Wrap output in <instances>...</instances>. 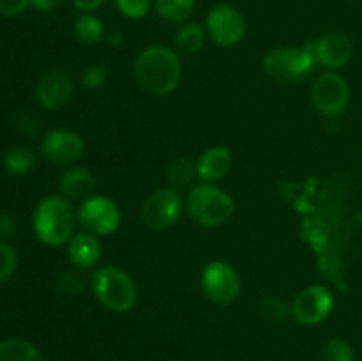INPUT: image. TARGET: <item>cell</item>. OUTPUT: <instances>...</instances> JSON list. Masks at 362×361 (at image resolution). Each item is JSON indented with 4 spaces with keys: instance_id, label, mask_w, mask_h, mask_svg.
Returning <instances> with one entry per match:
<instances>
[{
    "instance_id": "cell-1",
    "label": "cell",
    "mask_w": 362,
    "mask_h": 361,
    "mask_svg": "<svg viewBox=\"0 0 362 361\" xmlns=\"http://www.w3.org/2000/svg\"><path fill=\"white\" fill-rule=\"evenodd\" d=\"M133 73L141 91L163 98L179 87L182 64L173 50L166 46H148L134 60Z\"/></svg>"
},
{
    "instance_id": "cell-2",
    "label": "cell",
    "mask_w": 362,
    "mask_h": 361,
    "mask_svg": "<svg viewBox=\"0 0 362 361\" xmlns=\"http://www.w3.org/2000/svg\"><path fill=\"white\" fill-rule=\"evenodd\" d=\"M34 232L41 243L60 246L69 243L74 234L76 216L69 200L62 195H48L34 211Z\"/></svg>"
},
{
    "instance_id": "cell-3",
    "label": "cell",
    "mask_w": 362,
    "mask_h": 361,
    "mask_svg": "<svg viewBox=\"0 0 362 361\" xmlns=\"http://www.w3.org/2000/svg\"><path fill=\"white\" fill-rule=\"evenodd\" d=\"M186 209L191 218L202 227L216 229L228 222L235 212L233 198L212 183L194 186L186 198Z\"/></svg>"
},
{
    "instance_id": "cell-4",
    "label": "cell",
    "mask_w": 362,
    "mask_h": 361,
    "mask_svg": "<svg viewBox=\"0 0 362 361\" xmlns=\"http://www.w3.org/2000/svg\"><path fill=\"white\" fill-rule=\"evenodd\" d=\"M92 292L95 299L108 310L122 314L134 306L138 297L133 278L117 265H103L92 275Z\"/></svg>"
},
{
    "instance_id": "cell-5",
    "label": "cell",
    "mask_w": 362,
    "mask_h": 361,
    "mask_svg": "<svg viewBox=\"0 0 362 361\" xmlns=\"http://www.w3.org/2000/svg\"><path fill=\"white\" fill-rule=\"evenodd\" d=\"M317 55H315V41L299 48H274L265 55L264 71L269 78L283 84L290 81H300L313 73L317 66Z\"/></svg>"
},
{
    "instance_id": "cell-6",
    "label": "cell",
    "mask_w": 362,
    "mask_h": 361,
    "mask_svg": "<svg viewBox=\"0 0 362 361\" xmlns=\"http://www.w3.org/2000/svg\"><path fill=\"white\" fill-rule=\"evenodd\" d=\"M184 202L179 190L172 186L152 191L140 207V219L147 229L166 230L182 216Z\"/></svg>"
},
{
    "instance_id": "cell-7",
    "label": "cell",
    "mask_w": 362,
    "mask_h": 361,
    "mask_svg": "<svg viewBox=\"0 0 362 361\" xmlns=\"http://www.w3.org/2000/svg\"><path fill=\"white\" fill-rule=\"evenodd\" d=\"M202 292L211 303L230 304L240 294V276L230 264L221 260L209 262L200 276Z\"/></svg>"
},
{
    "instance_id": "cell-8",
    "label": "cell",
    "mask_w": 362,
    "mask_h": 361,
    "mask_svg": "<svg viewBox=\"0 0 362 361\" xmlns=\"http://www.w3.org/2000/svg\"><path fill=\"white\" fill-rule=\"evenodd\" d=\"M311 101L322 115H341L350 103L349 81L336 71L320 74L311 87Z\"/></svg>"
},
{
    "instance_id": "cell-9",
    "label": "cell",
    "mask_w": 362,
    "mask_h": 361,
    "mask_svg": "<svg viewBox=\"0 0 362 361\" xmlns=\"http://www.w3.org/2000/svg\"><path fill=\"white\" fill-rule=\"evenodd\" d=\"M120 209L112 198L103 195H92L81 202L78 209V222L87 232L94 236H112L120 227Z\"/></svg>"
},
{
    "instance_id": "cell-10",
    "label": "cell",
    "mask_w": 362,
    "mask_h": 361,
    "mask_svg": "<svg viewBox=\"0 0 362 361\" xmlns=\"http://www.w3.org/2000/svg\"><path fill=\"white\" fill-rule=\"evenodd\" d=\"M334 296L324 285L306 287L292 303V317L303 326H317L331 315Z\"/></svg>"
},
{
    "instance_id": "cell-11",
    "label": "cell",
    "mask_w": 362,
    "mask_h": 361,
    "mask_svg": "<svg viewBox=\"0 0 362 361\" xmlns=\"http://www.w3.org/2000/svg\"><path fill=\"white\" fill-rule=\"evenodd\" d=\"M207 34L219 46H235L246 34L243 14L232 6H218L207 14Z\"/></svg>"
},
{
    "instance_id": "cell-12",
    "label": "cell",
    "mask_w": 362,
    "mask_h": 361,
    "mask_svg": "<svg viewBox=\"0 0 362 361\" xmlns=\"http://www.w3.org/2000/svg\"><path fill=\"white\" fill-rule=\"evenodd\" d=\"M34 96L41 108L49 110V112L60 110L69 103L71 96H73V80L62 69L48 71L39 78Z\"/></svg>"
},
{
    "instance_id": "cell-13",
    "label": "cell",
    "mask_w": 362,
    "mask_h": 361,
    "mask_svg": "<svg viewBox=\"0 0 362 361\" xmlns=\"http://www.w3.org/2000/svg\"><path fill=\"white\" fill-rule=\"evenodd\" d=\"M42 156L55 165H71L83 156L85 142L71 130H53L42 140Z\"/></svg>"
},
{
    "instance_id": "cell-14",
    "label": "cell",
    "mask_w": 362,
    "mask_h": 361,
    "mask_svg": "<svg viewBox=\"0 0 362 361\" xmlns=\"http://www.w3.org/2000/svg\"><path fill=\"white\" fill-rule=\"evenodd\" d=\"M317 62L327 69L334 71L345 67L354 57V42L350 35L343 32H329L315 41Z\"/></svg>"
},
{
    "instance_id": "cell-15",
    "label": "cell",
    "mask_w": 362,
    "mask_h": 361,
    "mask_svg": "<svg viewBox=\"0 0 362 361\" xmlns=\"http://www.w3.org/2000/svg\"><path fill=\"white\" fill-rule=\"evenodd\" d=\"M98 186L95 176L85 166H73L67 168L60 177V193L67 200H87L92 197Z\"/></svg>"
},
{
    "instance_id": "cell-16",
    "label": "cell",
    "mask_w": 362,
    "mask_h": 361,
    "mask_svg": "<svg viewBox=\"0 0 362 361\" xmlns=\"http://www.w3.org/2000/svg\"><path fill=\"white\" fill-rule=\"evenodd\" d=\"M230 168H232V154L228 149L219 147V145L207 149L197 161L198 177L204 183H216L223 179L230 172Z\"/></svg>"
},
{
    "instance_id": "cell-17",
    "label": "cell",
    "mask_w": 362,
    "mask_h": 361,
    "mask_svg": "<svg viewBox=\"0 0 362 361\" xmlns=\"http://www.w3.org/2000/svg\"><path fill=\"white\" fill-rule=\"evenodd\" d=\"M67 255L76 268L90 269L101 258V243L90 232L76 234L67 243Z\"/></svg>"
},
{
    "instance_id": "cell-18",
    "label": "cell",
    "mask_w": 362,
    "mask_h": 361,
    "mask_svg": "<svg viewBox=\"0 0 362 361\" xmlns=\"http://www.w3.org/2000/svg\"><path fill=\"white\" fill-rule=\"evenodd\" d=\"M0 361H42L34 343L23 338H7L0 342Z\"/></svg>"
},
{
    "instance_id": "cell-19",
    "label": "cell",
    "mask_w": 362,
    "mask_h": 361,
    "mask_svg": "<svg viewBox=\"0 0 362 361\" xmlns=\"http://www.w3.org/2000/svg\"><path fill=\"white\" fill-rule=\"evenodd\" d=\"M197 176V163L191 158H186V156L173 158L172 161L168 163V166H166V179H168L170 186L175 188V190L189 186Z\"/></svg>"
},
{
    "instance_id": "cell-20",
    "label": "cell",
    "mask_w": 362,
    "mask_h": 361,
    "mask_svg": "<svg viewBox=\"0 0 362 361\" xmlns=\"http://www.w3.org/2000/svg\"><path fill=\"white\" fill-rule=\"evenodd\" d=\"M35 166V154L32 149L23 147V145H16L11 147L4 156V168L11 173V176H25L30 172Z\"/></svg>"
},
{
    "instance_id": "cell-21",
    "label": "cell",
    "mask_w": 362,
    "mask_h": 361,
    "mask_svg": "<svg viewBox=\"0 0 362 361\" xmlns=\"http://www.w3.org/2000/svg\"><path fill=\"white\" fill-rule=\"evenodd\" d=\"M205 39H207V34H205V30L200 27V25L187 23V25H182V27L177 30L175 46L179 52L197 53L204 48Z\"/></svg>"
},
{
    "instance_id": "cell-22",
    "label": "cell",
    "mask_w": 362,
    "mask_h": 361,
    "mask_svg": "<svg viewBox=\"0 0 362 361\" xmlns=\"http://www.w3.org/2000/svg\"><path fill=\"white\" fill-rule=\"evenodd\" d=\"M194 0H156V11L170 23H182L191 16Z\"/></svg>"
},
{
    "instance_id": "cell-23",
    "label": "cell",
    "mask_w": 362,
    "mask_h": 361,
    "mask_svg": "<svg viewBox=\"0 0 362 361\" xmlns=\"http://www.w3.org/2000/svg\"><path fill=\"white\" fill-rule=\"evenodd\" d=\"M103 34H105L103 21L95 18L94 14L85 13L74 21V35L83 45H95V42L101 41Z\"/></svg>"
},
{
    "instance_id": "cell-24",
    "label": "cell",
    "mask_w": 362,
    "mask_h": 361,
    "mask_svg": "<svg viewBox=\"0 0 362 361\" xmlns=\"http://www.w3.org/2000/svg\"><path fill=\"white\" fill-rule=\"evenodd\" d=\"M260 315L271 324H283L292 317V304L278 296H265L260 301Z\"/></svg>"
},
{
    "instance_id": "cell-25",
    "label": "cell",
    "mask_w": 362,
    "mask_h": 361,
    "mask_svg": "<svg viewBox=\"0 0 362 361\" xmlns=\"http://www.w3.org/2000/svg\"><path fill=\"white\" fill-rule=\"evenodd\" d=\"M320 361H356V354L346 340L331 338L322 347Z\"/></svg>"
},
{
    "instance_id": "cell-26",
    "label": "cell",
    "mask_w": 362,
    "mask_h": 361,
    "mask_svg": "<svg viewBox=\"0 0 362 361\" xmlns=\"http://www.w3.org/2000/svg\"><path fill=\"white\" fill-rule=\"evenodd\" d=\"M117 11L129 20H140L147 16L152 7V0H113Z\"/></svg>"
},
{
    "instance_id": "cell-27",
    "label": "cell",
    "mask_w": 362,
    "mask_h": 361,
    "mask_svg": "<svg viewBox=\"0 0 362 361\" xmlns=\"http://www.w3.org/2000/svg\"><path fill=\"white\" fill-rule=\"evenodd\" d=\"M18 268V253L14 246L0 243V283L7 282Z\"/></svg>"
},
{
    "instance_id": "cell-28",
    "label": "cell",
    "mask_w": 362,
    "mask_h": 361,
    "mask_svg": "<svg viewBox=\"0 0 362 361\" xmlns=\"http://www.w3.org/2000/svg\"><path fill=\"white\" fill-rule=\"evenodd\" d=\"M59 285L67 296H78L85 290V276L78 271H66L60 276Z\"/></svg>"
},
{
    "instance_id": "cell-29",
    "label": "cell",
    "mask_w": 362,
    "mask_h": 361,
    "mask_svg": "<svg viewBox=\"0 0 362 361\" xmlns=\"http://www.w3.org/2000/svg\"><path fill=\"white\" fill-rule=\"evenodd\" d=\"M106 78H108V69L105 66H88L87 69L81 73V81L85 87L88 88H99L105 85Z\"/></svg>"
},
{
    "instance_id": "cell-30",
    "label": "cell",
    "mask_w": 362,
    "mask_h": 361,
    "mask_svg": "<svg viewBox=\"0 0 362 361\" xmlns=\"http://www.w3.org/2000/svg\"><path fill=\"white\" fill-rule=\"evenodd\" d=\"M30 6V0H0V14L18 16Z\"/></svg>"
},
{
    "instance_id": "cell-31",
    "label": "cell",
    "mask_w": 362,
    "mask_h": 361,
    "mask_svg": "<svg viewBox=\"0 0 362 361\" xmlns=\"http://www.w3.org/2000/svg\"><path fill=\"white\" fill-rule=\"evenodd\" d=\"M16 230H18L16 216L11 214V212H4V214H0V237H4V239L14 237Z\"/></svg>"
},
{
    "instance_id": "cell-32",
    "label": "cell",
    "mask_w": 362,
    "mask_h": 361,
    "mask_svg": "<svg viewBox=\"0 0 362 361\" xmlns=\"http://www.w3.org/2000/svg\"><path fill=\"white\" fill-rule=\"evenodd\" d=\"M105 2L106 0H73L74 7H76L78 11H81L83 14L99 9V7H101Z\"/></svg>"
},
{
    "instance_id": "cell-33",
    "label": "cell",
    "mask_w": 362,
    "mask_h": 361,
    "mask_svg": "<svg viewBox=\"0 0 362 361\" xmlns=\"http://www.w3.org/2000/svg\"><path fill=\"white\" fill-rule=\"evenodd\" d=\"M62 2L64 0H30V6L34 7V9L46 13V11L57 9Z\"/></svg>"
},
{
    "instance_id": "cell-34",
    "label": "cell",
    "mask_w": 362,
    "mask_h": 361,
    "mask_svg": "<svg viewBox=\"0 0 362 361\" xmlns=\"http://www.w3.org/2000/svg\"><path fill=\"white\" fill-rule=\"evenodd\" d=\"M120 39H122L120 32H115V34L110 35V42H113V45H120Z\"/></svg>"
}]
</instances>
